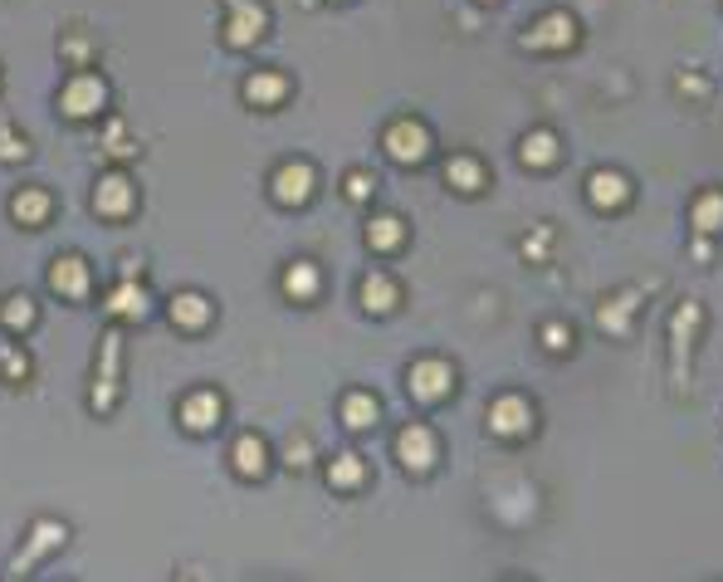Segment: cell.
<instances>
[{"label": "cell", "mask_w": 723, "mask_h": 582, "mask_svg": "<svg viewBox=\"0 0 723 582\" xmlns=\"http://www.w3.org/2000/svg\"><path fill=\"white\" fill-rule=\"evenodd\" d=\"M338 412H342V426H347V431H371L381 406H377V396H371V392H347Z\"/></svg>", "instance_id": "obj_23"}, {"label": "cell", "mask_w": 723, "mask_h": 582, "mask_svg": "<svg viewBox=\"0 0 723 582\" xmlns=\"http://www.w3.org/2000/svg\"><path fill=\"white\" fill-rule=\"evenodd\" d=\"M694 324H699V304H680V314H674V372H689V333Z\"/></svg>", "instance_id": "obj_26"}, {"label": "cell", "mask_w": 723, "mask_h": 582, "mask_svg": "<svg viewBox=\"0 0 723 582\" xmlns=\"http://www.w3.org/2000/svg\"><path fill=\"white\" fill-rule=\"evenodd\" d=\"M616 299H621V304L606 308V314H601V324H606V328H621V314H635V308H640V294H616Z\"/></svg>", "instance_id": "obj_35"}, {"label": "cell", "mask_w": 723, "mask_h": 582, "mask_svg": "<svg viewBox=\"0 0 723 582\" xmlns=\"http://www.w3.org/2000/svg\"><path fill=\"white\" fill-rule=\"evenodd\" d=\"M406 392L416 396L420 406L445 402V396L455 392V367H449L445 357H416V363L406 367Z\"/></svg>", "instance_id": "obj_3"}, {"label": "cell", "mask_w": 723, "mask_h": 582, "mask_svg": "<svg viewBox=\"0 0 723 582\" xmlns=\"http://www.w3.org/2000/svg\"><path fill=\"white\" fill-rule=\"evenodd\" d=\"M64 54H74V60L84 54V60H88V54H93V45H88V40H64Z\"/></svg>", "instance_id": "obj_37"}, {"label": "cell", "mask_w": 723, "mask_h": 582, "mask_svg": "<svg viewBox=\"0 0 723 582\" xmlns=\"http://www.w3.org/2000/svg\"><path fill=\"white\" fill-rule=\"evenodd\" d=\"M313 187H318V172H313L308 162H289V167L274 172L269 197L279 201V206H303V201L313 197Z\"/></svg>", "instance_id": "obj_12"}, {"label": "cell", "mask_w": 723, "mask_h": 582, "mask_svg": "<svg viewBox=\"0 0 723 582\" xmlns=\"http://www.w3.org/2000/svg\"><path fill=\"white\" fill-rule=\"evenodd\" d=\"M230 470L240 475V480H264V475H269V445H264V435H254V431L234 435Z\"/></svg>", "instance_id": "obj_15"}, {"label": "cell", "mask_w": 723, "mask_h": 582, "mask_svg": "<svg viewBox=\"0 0 723 582\" xmlns=\"http://www.w3.org/2000/svg\"><path fill=\"white\" fill-rule=\"evenodd\" d=\"M489 431H494L498 441H513V435L533 431V406H528V396H518V392L494 396V402H489Z\"/></svg>", "instance_id": "obj_9"}, {"label": "cell", "mask_w": 723, "mask_h": 582, "mask_svg": "<svg viewBox=\"0 0 723 582\" xmlns=\"http://www.w3.org/2000/svg\"><path fill=\"white\" fill-rule=\"evenodd\" d=\"M103 152L107 157H132V142H127V128L123 123H107V132H103Z\"/></svg>", "instance_id": "obj_31"}, {"label": "cell", "mask_w": 723, "mask_h": 582, "mask_svg": "<svg viewBox=\"0 0 723 582\" xmlns=\"http://www.w3.org/2000/svg\"><path fill=\"white\" fill-rule=\"evenodd\" d=\"M225 416V402L215 387H195V392L181 396V406H176V421H181L186 435H211L215 426H220Z\"/></svg>", "instance_id": "obj_6"}, {"label": "cell", "mask_w": 723, "mask_h": 582, "mask_svg": "<svg viewBox=\"0 0 723 582\" xmlns=\"http://www.w3.org/2000/svg\"><path fill=\"white\" fill-rule=\"evenodd\" d=\"M49 289H54L59 299H68V304H78V299L93 294V269H88L84 255H59L54 265H49Z\"/></svg>", "instance_id": "obj_10"}, {"label": "cell", "mask_w": 723, "mask_h": 582, "mask_svg": "<svg viewBox=\"0 0 723 582\" xmlns=\"http://www.w3.org/2000/svg\"><path fill=\"white\" fill-rule=\"evenodd\" d=\"M518 157H523L528 167H553V162H557V132L533 128L523 142H518Z\"/></svg>", "instance_id": "obj_25"}, {"label": "cell", "mask_w": 723, "mask_h": 582, "mask_svg": "<svg viewBox=\"0 0 723 582\" xmlns=\"http://www.w3.org/2000/svg\"><path fill=\"white\" fill-rule=\"evenodd\" d=\"M103 103H107V84H103V74H93V69H78L74 79L59 89V113H64L68 123L98 118V113H103Z\"/></svg>", "instance_id": "obj_2"}, {"label": "cell", "mask_w": 723, "mask_h": 582, "mask_svg": "<svg viewBox=\"0 0 723 582\" xmlns=\"http://www.w3.org/2000/svg\"><path fill=\"white\" fill-rule=\"evenodd\" d=\"M10 216H15V226L39 230V226H49V216H54V197H49L45 187H20L15 201H10Z\"/></svg>", "instance_id": "obj_17"}, {"label": "cell", "mask_w": 723, "mask_h": 582, "mask_svg": "<svg viewBox=\"0 0 723 582\" xmlns=\"http://www.w3.org/2000/svg\"><path fill=\"white\" fill-rule=\"evenodd\" d=\"M689 220L699 236H713V230H723V191H699L689 206Z\"/></svg>", "instance_id": "obj_24"}, {"label": "cell", "mask_w": 723, "mask_h": 582, "mask_svg": "<svg viewBox=\"0 0 723 582\" xmlns=\"http://www.w3.org/2000/svg\"><path fill=\"white\" fill-rule=\"evenodd\" d=\"M357 299H362L367 314H391V308L401 304V289L391 284L386 275H367V279H362V289H357Z\"/></svg>", "instance_id": "obj_22"}, {"label": "cell", "mask_w": 723, "mask_h": 582, "mask_svg": "<svg viewBox=\"0 0 723 582\" xmlns=\"http://www.w3.org/2000/svg\"><path fill=\"white\" fill-rule=\"evenodd\" d=\"M367 245L377 250V255H386V250H401V245H406V220L391 216V211L371 216V220H367Z\"/></svg>", "instance_id": "obj_20"}, {"label": "cell", "mask_w": 723, "mask_h": 582, "mask_svg": "<svg viewBox=\"0 0 723 582\" xmlns=\"http://www.w3.org/2000/svg\"><path fill=\"white\" fill-rule=\"evenodd\" d=\"M396 460L406 465V470L426 475L430 465L440 460V441H435V431H430V426H406V431L396 435Z\"/></svg>", "instance_id": "obj_11"}, {"label": "cell", "mask_w": 723, "mask_h": 582, "mask_svg": "<svg viewBox=\"0 0 723 582\" xmlns=\"http://www.w3.org/2000/svg\"><path fill=\"white\" fill-rule=\"evenodd\" d=\"M381 148H386L391 162H401V167H416V162L430 157V132H426V123L401 118V123H391V128L381 132Z\"/></svg>", "instance_id": "obj_7"}, {"label": "cell", "mask_w": 723, "mask_h": 582, "mask_svg": "<svg viewBox=\"0 0 723 582\" xmlns=\"http://www.w3.org/2000/svg\"><path fill=\"white\" fill-rule=\"evenodd\" d=\"M93 211L103 220H127L137 211V187L127 172H103L93 187Z\"/></svg>", "instance_id": "obj_8"}, {"label": "cell", "mask_w": 723, "mask_h": 582, "mask_svg": "<svg viewBox=\"0 0 723 582\" xmlns=\"http://www.w3.org/2000/svg\"><path fill=\"white\" fill-rule=\"evenodd\" d=\"M625 197H631V181H625L621 172H592V177H586V201H592V206L616 211Z\"/></svg>", "instance_id": "obj_19"}, {"label": "cell", "mask_w": 723, "mask_h": 582, "mask_svg": "<svg viewBox=\"0 0 723 582\" xmlns=\"http://www.w3.org/2000/svg\"><path fill=\"white\" fill-rule=\"evenodd\" d=\"M543 347H547V353H567V347H572V328H567V324H543Z\"/></svg>", "instance_id": "obj_34"}, {"label": "cell", "mask_w": 723, "mask_h": 582, "mask_svg": "<svg viewBox=\"0 0 723 582\" xmlns=\"http://www.w3.org/2000/svg\"><path fill=\"white\" fill-rule=\"evenodd\" d=\"M29 324H35V299H29V294H10L5 304H0V328H10V333H25Z\"/></svg>", "instance_id": "obj_28"}, {"label": "cell", "mask_w": 723, "mask_h": 582, "mask_svg": "<svg viewBox=\"0 0 723 582\" xmlns=\"http://www.w3.org/2000/svg\"><path fill=\"white\" fill-rule=\"evenodd\" d=\"M166 318H172L181 333H201V328H211L215 308H211V299H205V294H195V289H181V294L166 299Z\"/></svg>", "instance_id": "obj_14"}, {"label": "cell", "mask_w": 723, "mask_h": 582, "mask_svg": "<svg viewBox=\"0 0 723 582\" xmlns=\"http://www.w3.org/2000/svg\"><path fill=\"white\" fill-rule=\"evenodd\" d=\"M318 289H322L318 265L299 260V265H289V269H283V294H289L293 304H308V299H318Z\"/></svg>", "instance_id": "obj_21"}, {"label": "cell", "mask_w": 723, "mask_h": 582, "mask_svg": "<svg viewBox=\"0 0 723 582\" xmlns=\"http://www.w3.org/2000/svg\"><path fill=\"white\" fill-rule=\"evenodd\" d=\"M123 392V333L107 328L103 333V347H98V372H93V392H88V406L93 416H107Z\"/></svg>", "instance_id": "obj_1"}, {"label": "cell", "mask_w": 723, "mask_h": 582, "mask_svg": "<svg viewBox=\"0 0 723 582\" xmlns=\"http://www.w3.org/2000/svg\"><path fill=\"white\" fill-rule=\"evenodd\" d=\"M25 157H29V142L15 128H0V162H25Z\"/></svg>", "instance_id": "obj_32"}, {"label": "cell", "mask_w": 723, "mask_h": 582, "mask_svg": "<svg viewBox=\"0 0 723 582\" xmlns=\"http://www.w3.org/2000/svg\"><path fill=\"white\" fill-rule=\"evenodd\" d=\"M362 480H367V465H362L357 455H338V460L328 465V484H332V490H357Z\"/></svg>", "instance_id": "obj_29"}, {"label": "cell", "mask_w": 723, "mask_h": 582, "mask_svg": "<svg viewBox=\"0 0 723 582\" xmlns=\"http://www.w3.org/2000/svg\"><path fill=\"white\" fill-rule=\"evenodd\" d=\"M283 99H289V79L279 69H254L244 79V103L250 109H279Z\"/></svg>", "instance_id": "obj_18"}, {"label": "cell", "mask_w": 723, "mask_h": 582, "mask_svg": "<svg viewBox=\"0 0 723 582\" xmlns=\"http://www.w3.org/2000/svg\"><path fill=\"white\" fill-rule=\"evenodd\" d=\"M68 543V529L59 519H35L29 523V539H25V548L15 553V562H10V572L5 578H25L29 568H35L39 558H49V553H59Z\"/></svg>", "instance_id": "obj_5"}, {"label": "cell", "mask_w": 723, "mask_h": 582, "mask_svg": "<svg viewBox=\"0 0 723 582\" xmlns=\"http://www.w3.org/2000/svg\"><path fill=\"white\" fill-rule=\"evenodd\" d=\"M107 318H123V324H137V318L152 314V294H147L137 279H117L113 294H107Z\"/></svg>", "instance_id": "obj_16"}, {"label": "cell", "mask_w": 723, "mask_h": 582, "mask_svg": "<svg viewBox=\"0 0 723 582\" xmlns=\"http://www.w3.org/2000/svg\"><path fill=\"white\" fill-rule=\"evenodd\" d=\"M371 191H377L371 172H352V177H347V187H342V197H347V201H371Z\"/></svg>", "instance_id": "obj_33"}, {"label": "cell", "mask_w": 723, "mask_h": 582, "mask_svg": "<svg viewBox=\"0 0 723 582\" xmlns=\"http://www.w3.org/2000/svg\"><path fill=\"white\" fill-rule=\"evenodd\" d=\"M528 50H572L576 45V21L567 11H547L537 15V25L523 35Z\"/></svg>", "instance_id": "obj_13"}, {"label": "cell", "mask_w": 723, "mask_h": 582, "mask_svg": "<svg viewBox=\"0 0 723 582\" xmlns=\"http://www.w3.org/2000/svg\"><path fill=\"white\" fill-rule=\"evenodd\" d=\"M547 240H553V230H533V236H528V240H523V250H528V260H533V265H537V260H543V250H547Z\"/></svg>", "instance_id": "obj_36"}, {"label": "cell", "mask_w": 723, "mask_h": 582, "mask_svg": "<svg viewBox=\"0 0 723 582\" xmlns=\"http://www.w3.org/2000/svg\"><path fill=\"white\" fill-rule=\"evenodd\" d=\"M445 181L455 191H484V167H479L474 157H449V167H445Z\"/></svg>", "instance_id": "obj_27"}, {"label": "cell", "mask_w": 723, "mask_h": 582, "mask_svg": "<svg viewBox=\"0 0 723 582\" xmlns=\"http://www.w3.org/2000/svg\"><path fill=\"white\" fill-rule=\"evenodd\" d=\"M264 30H269V11H264L259 0H225V35L220 40L230 45V50L259 45Z\"/></svg>", "instance_id": "obj_4"}, {"label": "cell", "mask_w": 723, "mask_h": 582, "mask_svg": "<svg viewBox=\"0 0 723 582\" xmlns=\"http://www.w3.org/2000/svg\"><path fill=\"white\" fill-rule=\"evenodd\" d=\"M0 372H5L10 382H25V377H29V357L20 353L15 343H0Z\"/></svg>", "instance_id": "obj_30"}]
</instances>
